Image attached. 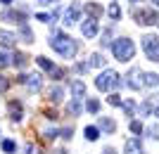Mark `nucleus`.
<instances>
[{
    "mask_svg": "<svg viewBox=\"0 0 159 154\" xmlns=\"http://www.w3.org/2000/svg\"><path fill=\"white\" fill-rule=\"evenodd\" d=\"M50 47H52L55 52H60L62 57H66V59H74L76 52H79V45L74 43V38L64 36L62 31H55V33H52V38H50Z\"/></svg>",
    "mask_w": 159,
    "mask_h": 154,
    "instance_id": "nucleus-1",
    "label": "nucleus"
},
{
    "mask_svg": "<svg viewBox=\"0 0 159 154\" xmlns=\"http://www.w3.org/2000/svg\"><path fill=\"white\" fill-rule=\"evenodd\" d=\"M112 55L116 57L119 62H128L133 59V55H135V45H133L131 38H119L112 43Z\"/></svg>",
    "mask_w": 159,
    "mask_h": 154,
    "instance_id": "nucleus-2",
    "label": "nucleus"
},
{
    "mask_svg": "<svg viewBox=\"0 0 159 154\" xmlns=\"http://www.w3.org/2000/svg\"><path fill=\"white\" fill-rule=\"evenodd\" d=\"M95 88L102 90V93H109V90H114V88H119V74L112 71V69L102 71V74L95 78Z\"/></svg>",
    "mask_w": 159,
    "mask_h": 154,
    "instance_id": "nucleus-3",
    "label": "nucleus"
},
{
    "mask_svg": "<svg viewBox=\"0 0 159 154\" xmlns=\"http://www.w3.org/2000/svg\"><path fill=\"white\" fill-rule=\"evenodd\" d=\"M143 50L152 62H159V36H154V33L143 36Z\"/></svg>",
    "mask_w": 159,
    "mask_h": 154,
    "instance_id": "nucleus-4",
    "label": "nucleus"
},
{
    "mask_svg": "<svg viewBox=\"0 0 159 154\" xmlns=\"http://www.w3.org/2000/svg\"><path fill=\"white\" fill-rule=\"evenodd\" d=\"M126 86H128V88H133V90H140V88H145V74H143L138 67H133L131 71L126 74Z\"/></svg>",
    "mask_w": 159,
    "mask_h": 154,
    "instance_id": "nucleus-5",
    "label": "nucleus"
},
{
    "mask_svg": "<svg viewBox=\"0 0 159 154\" xmlns=\"http://www.w3.org/2000/svg\"><path fill=\"white\" fill-rule=\"evenodd\" d=\"M133 19L140 26H147V24H157V12L154 10H135L133 12Z\"/></svg>",
    "mask_w": 159,
    "mask_h": 154,
    "instance_id": "nucleus-6",
    "label": "nucleus"
},
{
    "mask_svg": "<svg viewBox=\"0 0 159 154\" xmlns=\"http://www.w3.org/2000/svg\"><path fill=\"white\" fill-rule=\"evenodd\" d=\"M36 64H40L45 71H50V76H52V78H62V76H64V69L55 67L52 62L48 59V57H43V55H40V57H36Z\"/></svg>",
    "mask_w": 159,
    "mask_h": 154,
    "instance_id": "nucleus-7",
    "label": "nucleus"
},
{
    "mask_svg": "<svg viewBox=\"0 0 159 154\" xmlns=\"http://www.w3.org/2000/svg\"><path fill=\"white\" fill-rule=\"evenodd\" d=\"M79 19H81V5H79V2H74V5L66 7V12H64V24H66V26H74Z\"/></svg>",
    "mask_w": 159,
    "mask_h": 154,
    "instance_id": "nucleus-8",
    "label": "nucleus"
},
{
    "mask_svg": "<svg viewBox=\"0 0 159 154\" xmlns=\"http://www.w3.org/2000/svg\"><path fill=\"white\" fill-rule=\"evenodd\" d=\"M2 19L14 21V24H24V21H26V12H24V10H19V12H17V10H5V12H2Z\"/></svg>",
    "mask_w": 159,
    "mask_h": 154,
    "instance_id": "nucleus-9",
    "label": "nucleus"
},
{
    "mask_svg": "<svg viewBox=\"0 0 159 154\" xmlns=\"http://www.w3.org/2000/svg\"><path fill=\"white\" fill-rule=\"evenodd\" d=\"M17 81H19V83H24V86H29V90H38V88H40V76H38V74H33V76L19 74V76H17Z\"/></svg>",
    "mask_w": 159,
    "mask_h": 154,
    "instance_id": "nucleus-10",
    "label": "nucleus"
},
{
    "mask_svg": "<svg viewBox=\"0 0 159 154\" xmlns=\"http://www.w3.org/2000/svg\"><path fill=\"white\" fill-rule=\"evenodd\" d=\"M81 31H83V36H86V38H95V36H98V19H88V21H83Z\"/></svg>",
    "mask_w": 159,
    "mask_h": 154,
    "instance_id": "nucleus-11",
    "label": "nucleus"
},
{
    "mask_svg": "<svg viewBox=\"0 0 159 154\" xmlns=\"http://www.w3.org/2000/svg\"><path fill=\"white\" fill-rule=\"evenodd\" d=\"M10 119L12 121H21L24 119V107H21V102H17V100L10 102Z\"/></svg>",
    "mask_w": 159,
    "mask_h": 154,
    "instance_id": "nucleus-12",
    "label": "nucleus"
},
{
    "mask_svg": "<svg viewBox=\"0 0 159 154\" xmlns=\"http://www.w3.org/2000/svg\"><path fill=\"white\" fill-rule=\"evenodd\" d=\"M17 45V36H12L10 31H0V47H14Z\"/></svg>",
    "mask_w": 159,
    "mask_h": 154,
    "instance_id": "nucleus-13",
    "label": "nucleus"
},
{
    "mask_svg": "<svg viewBox=\"0 0 159 154\" xmlns=\"http://www.w3.org/2000/svg\"><path fill=\"white\" fill-rule=\"evenodd\" d=\"M71 95H74V100H81V97L86 95V83H83V81H74L71 83Z\"/></svg>",
    "mask_w": 159,
    "mask_h": 154,
    "instance_id": "nucleus-14",
    "label": "nucleus"
},
{
    "mask_svg": "<svg viewBox=\"0 0 159 154\" xmlns=\"http://www.w3.org/2000/svg\"><path fill=\"white\" fill-rule=\"evenodd\" d=\"M98 126L105 130V133H114L116 130V123H114L112 119H107V116H100V121H98Z\"/></svg>",
    "mask_w": 159,
    "mask_h": 154,
    "instance_id": "nucleus-15",
    "label": "nucleus"
},
{
    "mask_svg": "<svg viewBox=\"0 0 159 154\" xmlns=\"http://www.w3.org/2000/svg\"><path fill=\"white\" fill-rule=\"evenodd\" d=\"M12 64H14V67H19V69H24L29 64V57L24 52H14L12 55Z\"/></svg>",
    "mask_w": 159,
    "mask_h": 154,
    "instance_id": "nucleus-16",
    "label": "nucleus"
},
{
    "mask_svg": "<svg viewBox=\"0 0 159 154\" xmlns=\"http://www.w3.org/2000/svg\"><path fill=\"white\" fill-rule=\"evenodd\" d=\"M86 12L90 14V19H100V14H102V7L98 2H88L86 5Z\"/></svg>",
    "mask_w": 159,
    "mask_h": 154,
    "instance_id": "nucleus-17",
    "label": "nucleus"
},
{
    "mask_svg": "<svg viewBox=\"0 0 159 154\" xmlns=\"http://www.w3.org/2000/svg\"><path fill=\"white\" fill-rule=\"evenodd\" d=\"M88 67L90 69H98V67H105V57H102V55L100 52H95V55H90V57H88Z\"/></svg>",
    "mask_w": 159,
    "mask_h": 154,
    "instance_id": "nucleus-18",
    "label": "nucleus"
},
{
    "mask_svg": "<svg viewBox=\"0 0 159 154\" xmlns=\"http://www.w3.org/2000/svg\"><path fill=\"white\" fill-rule=\"evenodd\" d=\"M126 154H143L140 142H138V140H128V142H126Z\"/></svg>",
    "mask_w": 159,
    "mask_h": 154,
    "instance_id": "nucleus-19",
    "label": "nucleus"
},
{
    "mask_svg": "<svg viewBox=\"0 0 159 154\" xmlns=\"http://www.w3.org/2000/svg\"><path fill=\"white\" fill-rule=\"evenodd\" d=\"M62 95H64V90H62L60 86H55L52 90H50V102H52V104H60V102H62Z\"/></svg>",
    "mask_w": 159,
    "mask_h": 154,
    "instance_id": "nucleus-20",
    "label": "nucleus"
},
{
    "mask_svg": "<svg viewBox=\"0 0 159 154\" xmlns=\"http://www.w3.org/2000/svg\"><path fill=\"white\" fill-rule=\"evenodd\" d=\"M100 138V128L98 126H86V140H98Z\"/></svg>",
    "mask_w": 159,
    "mask_h": 154,
    "instance_id": "nucleus-21",
    "label": "nucleus"
},
{
    "mask_svg": "<svg viewBox=\"0 0 159 154\" xmlns=\"http://www.w3.org/2000/svg\"><path fill=\"white\" fill-rule=\"evenodd\" d=\"M145 86H150V88L159 86V74H145Z\"/></svg>",
    "mask_w": 159,
    "mask_h": 154,
    "instance_id": "nucleus-22",
    "label": "nucleus"
},
{
    "mask_svg": "<svg viewBox=\"0 0 159 154\" xmlns=\"http://www.w3.org/2000/svg\"><path fill=\"white\" fill-rule=\"evenodd\" d=\"M69 114H71V116H79V114H81V102H79V100L69 102Z\"/></svg>",
    "mask_w": 159,
    "mask_h": 154,
    "instance_id": "nucleus-23",
    "label": "nucleus"
},
{
    "mask_svg": "<svg viewBox=\"0 0 159 154\" xmlns=\"http://www.w3.org/2000/svg\"><path fill=\"white\" fill-rule=\"evenodd\" d=\"M21 36H24V43H33V33L26 24H21Z\"/></svg>",
    "mask_w": 159,
    "mask_h": 154,
    "instance_id": "nucleus-24",
    "label": "nucleus"
},
{
    "mask_svg": "<svg viewBox=\"0 0 159 154\" xmlns=\"http://www.w3.org/2000/svg\"><path fill=\"white\" fill-rule=\"evenodd\" d=\"M86 109L90 112V114H98V112H100V102L98 100H88L86 102Z\"/></svg>",
    "mask_w": 159,
    "mask_h": 154,
    "instance_id": "nucleus-25",
    "label": "nucleus"
},
{
    "mask_svg": "<svg viewBox=\"0 0 159 154\" xmlns=\"http://www.w3.org/2000/svg\"><path fill=\"white\" fill-rule=\"evenodd\" d=\"M107 102H109V104H114V107H121V104H124V102H121V97H119L116 93L109 95V97H107Z\"/></svg>",
    "mask_w": 159,
    "mask_h": 154,
    "instance_id": "nucleus-26",
    "label": "nucleus"
},
{
    "mask_svg": "<svg viewBox=\"0 0 159 154\" xmlns=\"http://www.w3.org/2000/svg\"><path fill=\"white\" fill-rule=\"evenodd\" d=\"M43 135H45V140H55V138L60 135V130H57V128H48V130H45Z\"/></svg>",
    "mask_w": 159,
    "mask_h": 154,
    "instance_id": "nucleus-27",
    "label": "nucleus"
},
{
    "mask_svg": "<svg viewBox=\"0 0 159 154\" xmlns=\"http://www.w3.org/2000/svg\"><path fill=\"white\" fill-rule=\"evenodd\" d=\"M14 149H17V145L12 140H2V152H14Z\"/></svg>",
    "mask_w": 159,
    "mask_h": 154,
    "instance_id": "nucleus-28",
    "label": "nucleus"
},
{
    "mask_svg": "<svg viewBox=\"0 0 159 154\" xmlns=\"http://www.w3.org/2000/svg\"><path fill=\"white\" fill-rule=\"evenodd\" d=\"M10 59H12V57H7L5 52H0V69H5V67H10V64H12V62H10Z\"/></svg>",
    "mask_w": 159,
    "mask_h": 154,
    "instance_id": "nucleus-29",
    "label": "nucleus"
},
{
    "mask_svg": "<svg viewBox=\"0 0 159 154\" xmlns=\"http://www.w3.org/2000/svg\"><path fill=\"white\" fill-rule=\"evenodd\" d=\"M131 130H133L135 135L143 133V123H140V121H131Z\"/></svg>",
    "mask_w": 159,
    "mask_h": 154,
    "instance_id": "nucleus-30",
    "label": "nucleus"
},
{
    "mask_svg": "<svg viewBox=\"0 0 159 154\" xmlns=\"http://www.w3.org/2000/svg\"><path fill=\"white\" fill-rule=\"evenodd\" d=\"M109 17H112V19H119V17H121V10L116 5H112V7H109Z\"/></svg>",
    "mask_w": 159,
    "mask_h": 154,
    "instance_id": "nucleus-31",
    "label": "nucleus"
},
{
    "mask_svg": "<svg viewBox=\"0 0 159 154\" xmlns=\"http://www.w3.org/2000/svg\"><path fill=\"white\" fill-rule=\"evenodd\" d=\"M60 135L64 138V140H71V138H74V130H71V128H62Z\"/></svg>",
    "mask_w": 159,
    "mask_h": 154,
    "instance_id": "nucleus-32",
    "label": "nucleus"
},
{
    "mask_svg": "<svg viewBox=\"0 0 159 154\" xmlns=\"http://www.w3.org/2000/svg\"><path fill=\"white\" fill-rule=\"evenodd\" d=\"M121 107L126 109V114H128V116H133V112H135V104H133V102H124Z\"/></svg>",
    "mask_w": 159,
    "mask_h": 154,
    "instance_id": "nucleus-33",
    "label": "nucleus"
},
{
    "mask_svg": "<svg viewBox=\"0 0 159 154\" xmlns=\"http://www.w3.org/2000/svg\"><path fill=\"white\" fill-rule=\"evenodd\" d=\"M7 88H10V81H7V76H0V93H5Z\"/></svg>",
    "mask_w": 159,
    "mask_h": 154,
    "instance_id": "nucleus-34",
    "label": "nucleus"
},
{
    "mask_svg": "<svg viewBox=\"0 0 159 154\" xmlns=\"http://www.w3.org/2000/svg\"><path fill=\"white\" fill-rule=\"evenodd\" d=\"M109 38H112V26L105 31V36H102V45H109Z\"/></svg>",
    "mask_w": 159,
    "mask_h": 154,
    "instance_id": "nucleus-35",
    "label": "nucleus"
},
{
    "mask_svg": "<svg viewBox=\"0 0 159 154\" xmlns=\"http://www.w3.org/2000/svg\"><path fill=\"white\" fill-rule=\"evenodd\" d=\"M26 154H40L38 145H26Z\"/></svg>",
    "mask_w": 159,
    "mask_h": 154,
    "instance_id": "nucleus-36",
    "label": "nucleus"
},
{
    "mask_svg": "<svg viewBox=\"0 0 159 154\" xmlns=\"http://www.w3.org/2000/svg\"><path fill=\"white\" fill-rule=\"evenodd\" d=\"M147 133H152V138H159V126H152Z\"/></svg>",
    "mask_w": 159,
    "mask_h": 154,
    "instance_id": "nucleus-37",
    "label": "nucleus"
},
{
    "mask_svg": "<svg viewBox=\"0 0 159 154\" xmlns=\"http://www.w3.org/2000/svg\"><path fill=\"white\" fill-rule=\"evenodd\" d=\"M45 116H48V119H50V121H52V119H57V114H55L52 109H45Z\"/></svg>",
    "mask_w": 159,
    "mask_h": 154,
    "instance_id": "nucleus-38",
    "label": "nucleus"
},
{
    "mask_svg": "<svg viewBox=\"0 0 159 154\" xmlns=\"http://www.w3.org/2000/svg\"><path fill=\"white\" fill-rule=\"evenodd\" d=\"M50 2H57V0H40V5H50Z\"/></svg>",
    "mask_w": 159,
    "mask_h": 154,
    "instance_id": "nucleus-39",
    "label": "nucleus"
},
{
    "mask_svg": "<svg viewBox=\"0 0 159 154\" xmlns=\"http://www.w3.org/2000/svg\"><path fill=\"white\" fill-rule=\"evenodd\" d=\"M105 154H116V152H114V149H109V147H107V149H105Z\"/></svg>",
    "mask_w": 159,
    "mask_h": 154,
    "instance_id": "nucleus-40",
    "label": "nucleus"
},
{
    "mask_svg": "<svg viewBox=\"0 0 159 154\" xmlns=\"http://www.w3.org/2000/svg\"><path fill=\"white\" fill-rule=\"evenodd\" d=\"M55 154H66V152H64V149H57V152H55Z\"/></svg>",
    "mask_w": 159,
    "mask_h": 154,
    "instance_id": "nucleus-41",
    "label": "nucleus"
},
{
    "mask_svg": "<svg viewBox=\"0 0 159 154\" xmlns=\"http://www.w3.org/2000/svg\"><path fill=\"white\" fill-rule=\"evenodd\" d=\"M154 114H157V116H159V107H154Z\"/></svg>",
    "mask_w": 159,
    "mask_h": 154,
    "instance_id": "nucleus-42",
    "label": "nucleus"
},
{
    "mask_svg": "<svg viewBox=\"0 0 159 154\" xmlns=\"http://www.w3.org/2000/svg\"><path fill=\"white\" fill-rule=\"evenodd\" d=\"M2 2H12V0H2Z\"/></svg>",
    "mask_w": 159,
    "mask_h": 154,
    "instance_id": "nucleus-43",
    "label": "nucleus"
},
{
    "mask_svg": "<svg viewBox=\"0 0 159 154\" xmlns=\"http://www.w3.org/2000/svg\"><path fill=\"white\" fill-rule=\"evenodd\" d=\"M154 2H157V5H159V0H154Z\"/></svg>",
    "mask_w": 159,
    "mask_h": 154,
    "instance_id": "nucleus-44",
    "label": "nucleus"
}]
</instances>
